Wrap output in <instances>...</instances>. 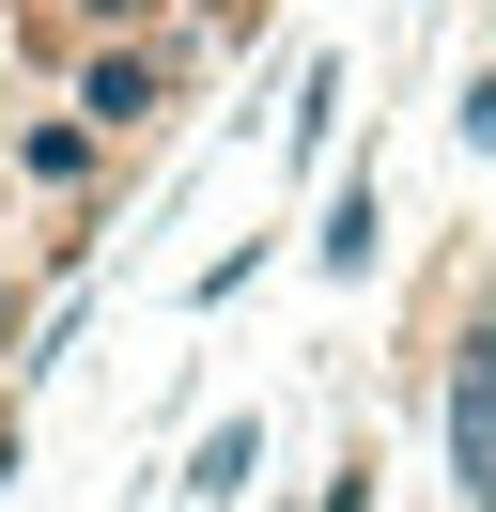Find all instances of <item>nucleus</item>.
<instances>
[{"label": "nucleus", "instance_id": "1", "mask_svg": "<svg viewBox=\"0 0 496 512\" xmlns=\"http://www.w3.org/2000/svg\"><path fill=\"white\" fill-rule=\"evenodd\" d=\"M419 404H434V481L450 512H496V280L450 264V326L419 295Z\"/></svg>", "mask_w": 496, "mask_h": 512}, {"label": "nucleus", "instance_id": "2", "mask_svg": "<svg viewBox=\"0 0 496 512\" xmlns=\"http://www.w3.org/2000/svg\"><path fill=\"white\" fill-rule=\"evenodd\" d=\"M186 94H202V32H186V16H155V32H78V47H62V109H78L93 140H155Z\"/></svg>", "mask_w": 496, "mask_h": 512}, {"label": "nucleus", "instance_id": "3", "mask_svg": "<svg viewBox=\"0 0 496 512\" xmlns=\"http://www.w3.org/2000/svg\"><path fill=\"white\" fill-rule=\"evenodd\" d=\"M0 171H16L31 202H93L109 187V140H93L78 109H16V125H0Z\"/></svg>", "mask_w": 496, "mask_h": 512}, {"label": "nucleus", "instance_id": "4", "mask_svg": "<svg viewBox=\"0 0 496 512\" xmlns=\"http://www.w3.org/2000/svg\"><path fill=\"white\" fill-rule=\"evenodd\" d=\"M310 264H326V280H372V264H388V187H372V171H341V187H326Z\"/></svg>", "mask_w": 496, "mask_h": 512}, {"label": "nucleus", "instance_id": "5", "mask_svg": "<svg viewBox=\"0 0 496 512\" xmlns=\"http://www.w3.org/2000/svg\"><path fill=\"white\" fill-rule=\"evenodd\" d=\"M248 466H264V419H217V435L186 450V497H202V512H217V497H248Z\"/></svg>", "mask_w": 496, "mask_h": 512}, {"label": "nucleus", "instance_id": "6", "mask_svg": "<svg viewBox=\"0 0 496 512\" xmlns=\"http://www.w3.org/2000/svg\"><path fill=\"white\" fill-rule=\"evenodd\" d=\"M155 16H186V0H62V32H155ZM217 16H248V0H217Z\"/></svg>", "mask_w": 496, "mask_h": 512}, {"label": "nucleus", "instance_id": "7", "mask_svg": "<svg viewBox=\"0 0 496 512\" xmlns=\"http://www.w3.org/2000/svg\"><path fill=\"white\" fill-rule=\"evenodd\" d=\"M326 125H341V63L310 47V78H295V171H310V140H326Z\"/></svg>", "mask_w": 496, "mask_h": 512}, {"label": "nucleus", "instance_id": "8", "mask_svg": "<svg viewBox=\"0 0 496 512\" xmlns=\"http://www.w3.org/2000/svg\"><path fill=\"white\" fill-rule=\"evenodd\" d=\"M450 125H465V156H496V63H481V78L450 94Z\"/></svg>", "mask_w": 496, "mask_h": 512}, {"label": "nucleus", "instance_id": "9", "mask_svg": "<svg viewBox=\"0 0 496 512\" xmlns=\"http://www.w3.org/2000/svg\"><path fill=\"white\" fill-rule=\"evenodd\" d=\"M0 342H16V280H0Z\"/></svg>", "mask_w": 496, "mask_h": 512}, {"label": "nucleus", "instance_id": "10", "mask_svg": "<svg viewBox=\"0 0 496 512\" xmlns=\"http://www.w3.org/2000/svg\"><path fill=\"white\" fill-rule=\"evenodd\" d=\"M279 512H310V497H279Z\"/></svg>", "mask_w": 496, "mask_h": 512}, {"label": "nucleus", "instance_id": "11", "mask_svg": "<svg viewBox=\"0 0 496 512\" xmlns=\"http://www.w3.org/2000/svg\"><path fill=\"white\" fill-rule=\"evenodd\" d=\"M0 466H16V450H0Z\"/></svg>", "mask_w": 496, "mask_h": 512}]
</instances>
